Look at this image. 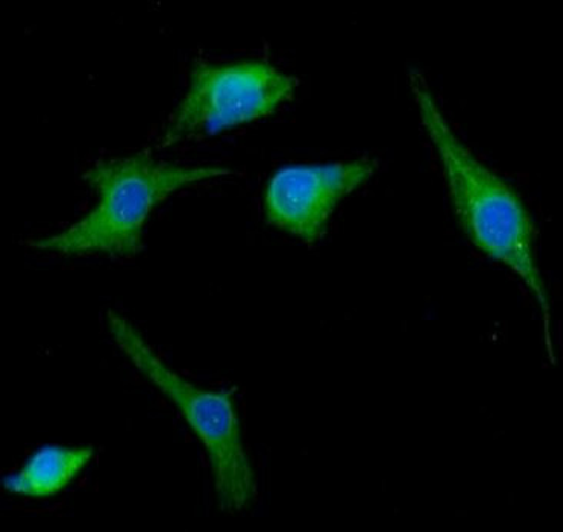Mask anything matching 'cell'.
I'll use <instances>...</instances> for the list:
<instances>
[{
  "instance_id": "obj_1",
  "label": "cell",
  "mask_w": 563,
  "mask_h": 532,
  "mask_svg": "<svg viewBox=\"0 0 563 532\" xmlns=\"http://www.w3.org/2000/svg\"><path fill=\"white\" fill-rule=\"evenodd\" d=\"M408 85L423 130L441 159L451 203L462 229L477 250L510 269L530 289L542 311L547 351L554 362L551 302L536 259L530 213L515 188L462 144L439 108L426 76L411 69Z\"/></svg>"
},
{
  "instance_id": "obj_2",
  "label": "cell",
  "mask_w": 563,
  "mask_h": 532,
  "mask_svg": "<svg viewBox=\"0 0 563 532\" xmlns=\"http://www.w3.org/2000/svg\"><path fill=\"white\" fill-rule=\"evenodd\" d=\"M230 173L229 168L172 164L148 152L96 162L84 173V180L98 195V206L62 233L26 239L22 245L62 256H136L154 208L188 185Z\"/></svg>"
},
{
  "instance_id": "obj_3",
  "label": "cell",
  "mask_w": 563,
  "mask_h": 532,
  "mask_svg": "<svg viewBox=\"0 0 563 532\" xmlns=\"http://www.w3.org/2000/svg\"><path fill=\"white\" fill-rule=\"evenodd\" d=\"M108 330L131 364L168 397L207 451L216 495L227 512H242L256 496V479L242 441L233 392L210 391L185 380L152 350L131 322L108 311Z\"/></svg>"
},
{
  "instance_id": "obj_4",
  "label": "cell",
  "mask_w": 563,
  "mask_h": 532,
  "mask_svg": "<svg viewBox=\"0 0 563 532\" xmlns=\"http://www.w3.org/2000/svg\"><path fill=\"white\" fill-rule=\"evenodd\" d=\"M297 85V77L264 60L198 64L184 99L169 115L162 146L268 118L292 99Z\"/></svg>"
},
{
  "instance_id": "obj_5",
  "label": "cell",
  "mask_w": 563,
  "mask_h": 532,
  "mask_svg": "<svg viewBox=\"0 0 563 532\" xmlns=\"http://www.w3.org/2000/svg\"><path fill=\"white\" fill-rule=\"evenodd\" d=\"M377 169L379 164L372 157L282 168L265 191L267 221L305 244H314L327 233L339 203L368 182Z\"/></svg>"
},
{
  "instance_id": "obj_6",
  "label": "cell",
  "mask_w": 563,
  "mask_h": 532,
  "mask_svg": "<svg viewBox=\"0 0 563 532\" xmlns=\"http://www.w3.org/2000/svg\"><path fill=\"white\" fill-rule=\"evenodd\" d=\"M95 454L92 446H42L18 473L3 479V488L33 499L56 496L87 468Z\"/></svg>"
}]
</instances>
